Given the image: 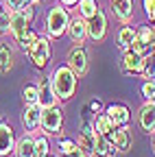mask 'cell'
<instances>
[{
    "instance_id": "obj_1",
    "label": "cell",
    "mask_w": 155,
    "mask_h": 157,
    "mask_svg": "<svg viewBox=\"0 0 155 157\" xmlns=\"http://www.w3.org/2000/svg\"><path fill=\"white\" fill-rule=\"evenodd\" d=\"M50 85H52L57 101H70L76 92V85H79V76L68 66H57L50 76Z\"/></svg>"
},
{
    "instance_id": "obj_2",
    "label": "cell",
    "mask_w": 155,
    "mask_h": 157,
    "mask_svg": "<svg viewBox=\"0 0 155 157\" xmlns=\"http://www.w3.org/2000/svg\"><path fill=\"white\" fill-rule=\"evenodd\" d=\"M70 20L72 17H70V11L66 7H61V5L50 7V11L46 15V33H48V37H52V39L64 37L68 33Z\"/></svg>"
},
{
    "instance_id": "obj_3",
    "label": "cell",
    "mask_w": 155,
    "mask_h": 157,
    "mask_svg": "<svg viewBox=\"0 0 155 157\" xmlns=\"http://www.w3.org/2000/svg\"><path fill=\"white\" fill-rule=\"evenodd\" d=\"M29 61L37 68V70H44L50 63V57H52V46H50V39L37 35V39L33 42V46L26 50Z\"/></svg>"
},
{
    "instance_id": "obj_4",
    "label": "cell",
    "mask_w": 155,
    "mask_h": 157,
    "mask_svg": "<svg viewBox=\"0 0 155 157\" xmlns=\"http://www.w3.org/2000/svg\"><path fill=\"white\" fill-rule=\"evenodd\" d=\"M64 127V109L61 107H46L42 109V131L48 135H59Z\"/></svg>"
},
{
    "instance_id": "obj_5",
    "label": "cell",
    "mask_w": 155,
    "mask_h": 157,
    "mask_svg": "<svg viewBox=\"0 0 155 157\" xmlns=\"http://www.w3.org/2000/svg\"><path fill=\"white\" fill-rule=\"evenodd\" d=\"M76 76H85L87 74V68H90V63H87V50L83 48V46H74L70 52H68V63H66Z\"/></svg>"
},
{
    "instance_id": "obj_6",
    "label": "cell",
    "mask_w": 155,
    "mask_h": 157,
    "mask_svg": "<svg viewBox=\"0 0 155 157\" xmlns=\"http://www.w3.org/2000/svg\"><path fill=\"white\" fill-rule=\"evenodd\" d=\"M87 22V37L92 42H103L105 35H107V15L99 9L94 17L85 20Z\"/></svg>"
},
{
    "instance_id": "obj_7",
    "label": "cell",
    "mask_w": 155,
    "mask_h": 157,
    "mask_svg": "<svg viewBox=\"0 0 155 157\" xmlns=\"http://www.w3.org/2000/svg\"><path fill=\"white\" fill-rule=\"evenodd\" d=\"M31 29V22L24 17L22 11H11L9 13V35L13 37V42H17V39H22Z\"/></svg>"
},
{
    "instance_id": "obj_8",
    "label": "cell",
    "mask_w": 155,
    "mask_h": 157,
    "mask_svg": "<svg viewBox=\"0 0 155 157\" xmlns=\"http://www.w3.org/2000/svg\"><path fill=\"white\" fill-rule=\"evenodd\" d=\"M22 127L26 129V133L40 131V127H42V107H40V105H26V107H24Z\"/></svg>"
},
{
    "instance_id": "obj_9",
    "label": "cell",
    "mask_w": 155,
    "mask_h": 157,
    "mask_svg": "<svg viewBox=\"0 0 155 157\" xmlns=\"http://www.w3.org/2000/svg\"><path fill=\"white\" fill-rule=\"evenodd\" d=\"M105 113L114 120L116 127H129V122H131V109H129L127 105H122V103H111V105H107V107H105Z\"/></svg>"
},
{
    "instance_id": "obj_10",
    "label": "cell",
    "mask_w": 155,
    "mask_h": 157,
    "mask_svg": "<svg viewBox=\"0 0 155 157\" xmlns=\"http://www.w3.org/2000/svg\"><path fill=\"white\" fill-rule=\"evenodd\" d=\"M68 37L72 39V44H76V46L85 44V39H87V22H85V20H83L81 15L70 20V26H68Z\"/></svg>"
},
{
    "instance_id": "obj_11",
    "label": "cell",
    "mask_w": 155,
    "mask_h": 157,
    "mask_svg": "<svg viewBox=\"0 0 155 157\" xmlns=\"http://www.w3.org/2000/svg\"><path fill=\"white\" fill-rule=\"evenodd\" d=\"M13 148H15V133L5 120H0V157H9Z\"/></svg>"
},
{
    "instance_id": "obj_12",
    "label": "cell",
    "mask_w": 155,
    "mask_h": 157,
    "mask_svg": "<svg viewBox=\"0 0 155 157\" xmlns=\"http://www.w3.org/2000/svg\"><path fill=\"white\" fill-rule=\"evenodd\" d=\"M138 124H140V129H142L144 133H149V135L155 131V105L144 103V105L140 107V111H138Z\"/></svg>"
},
{
    "instance_id": "obj_13",
    "label": "cell",
    "mask_w": 155,
    "mask_h": 157,
    "mask_svg": "<svg viewBox=\"0 0 155 157\" xmlns=\"http://www.w3.org/2000/svg\"><path fill=\"white\" fill-rule=\"evenodd\" d=\"M109 142L116 151H120V153H127L131 148V131L129 127H118L111 135H109Z\"/></svg>"
},
{
    "instance_id": "obj_14",
    "label": "cell",
    "mask_w": 155,
    "mask_h": 157,
    "mask_svg": "<svg viewBox=\"0 0 155 157\" xmlns=\"http://www.w3.org/2000/svg\"><path fill=\"white\" fill-rule=\"evenodd\" d=\"M37 90H40V101H37V105H40L42 109L57 105V96H55V92H52L50 78H42V81L37 83Z\"/></svg>"
},
{
    "instance_id": "obj_15",
    "label": "cell",
    "mask_w": 155,
    "mask_h": 157,
    "mask_svg": "<svg viewBox=\"0 0 155 157\" xmlns=\"http://www.w3.org/2000/svg\"><path fill=\"white\" fill-rule=\"evenodd\" d=\"M142 59L144 57H140V55H135V52H131V50H127V52H122V61H120V68H122V72L125 74H140L142 72Z\"/></svg>"
},
{
    "instance_id": "obj_16",
    "label": "cell",
    "mask_w": 155,
    "mask_h": 157,
    "mask_svg": "<svg viewBox=\"0 0 155 157\" xmlns=\"http://www.w3.org/2000/svg\"><path fill=\"white\" fill-rule=\"evenodd\" d=\"M111 11H114V15L118 17L122 24L131 22V17H133V0H114V2H111Z\"/></svg>"
},
{
    "instance_id": "obj_17",
    "label": "cell",
    "mask_w": 155,
    "mask_h": 157,
    "mask_svg": "<svg viewBox=\"0 0 155 157\" xmlns=\"http://www.w3.org/2000/svg\"><path fill=\"white\" fill-rule=\"evenodd\" d=\"M13 153L15 157H35V137L31 133H24L20 140H15Z\"/></svg>"
},
{
    "instance_id": "obj_18",
    "label": "cell",
    "mask_w": 155,
    "mask_h": 157,
    "mask_svg": "<svg viewBox=\"0 0 155 157\" xmlns=\"http://www.w3.org/2000/svg\"><path fill=\"white\" fill-rule=\"evenodd\" d=\"M92 124H94V131L99 133V135H105L107 140H109V135H111V133H114L116 129H118V127L114 124V120H111V118H109V116H107L105 111H103V113H96V116H94V122H92Z\"/></svg>"
},
{
    "instance_id": "obj_19",
    "label": "cell",
    "mask_w": 155,
    "mask_h": 157,
    "mask_svg": "<svg viewBox=\"0 0 155 157\" xmlns=\"http://www.w3.org/2000/svg\"><path fill=\"white\" fill-rule=\"evenodd\" d=\"M13 48L7 42H0V74H9L13 68Z\"/></svg>"
},
{
    "instance_id": "obj_20",
    "label": "cell",
    "mask_w": 155,
    "mask_h": 157,
    "mask_svg": "<svg viewBox=\"0 0 155 157\" xmlns=\"http://www.w3.org/2000/svg\"><path fill=\"white\" fill-rule=\"evenodd\" d=\"M114 153H116V148L111 146V142L105 135L96 133V137H94V157H111Z\"/></svg>"
},
{
    "instance_id": "obj_21",
    "label": "cell",
    "mask_w": 155,
    "mask_h": 157,
    "mask_svg": "<svg viewBox=\"0 0 155 157\" xmlns=\"http://www.w3.org/2000/svg\"><path fill=\"white\" fill-rule=\"evenodd\" d=\"M133 39H135V29L133 26H122L118 31V48L122 52H127L131 48V44H133Z\"/></svg>"
},
{
    "instance_id": "obj_22",
    "label": "cell",
    "mask_w": 155,
    "mask_h": 157,
    "mask_svg": "<svg viewBox=\"0 0 155 157\" xmlns=\"http://www.w3.org/2000/svg\"><path fill=\"white\" fill-rule=\"evenodd\" d=\"M79 15L83 20H90L96 15V11H99V0H79Z\"/></svg>"
},
{
    "instance_id": "obj_23",
    "label": "cell",
    "mask_w": 155,
    "mask_h": 157,
    "mask_svg": "<svg viewBox=\"0 0 155 157\" xmlns=\"http://www.w3.org/2000/svg\"><path fill=\"white\" fill-rule=\"evenodd\" d=\"M22 101H24V107L26 105H37V101H40V90H37V83H26L22 87Z\"/></svg>"
},
{
    "instance_id": "obj_24",
    "label": "cell",
    "mask_w": 155,
    "mask_h": 157,
    "mask_svg": "<svg viewBox=\"0 0 155 157\" xmlns=\"http://www.w3.org/2000/svg\"><path fill=\"white\" fill-rule=\"evenodd\" d=\"M142 78L146 81H155V57L153 55H146L142 59V72H140Z\"/></svg>"
},
{
    "instance_id": "obj_25",
    "label": "cell",
    "mask_w": 155,
    "mask_h": 157,
    "mask_svg": "<svg viewBox=\"0 0 155 157\" xmlns=\"http://www.w3.org/2000/svg\"><path fill=\"white\" fill-rule=\"evenodd\" d=\"M50 155V140L46 135L35 137V157H46Z\"/></svg>"
},
{
    "instance_id": "obj_26",
    "label": "cell",
    "mask_w": 155,
    "mask_h": 157,
    "mask_svg": "<svg viewBox=\"0 0 155 157\" xmlns=\"http://www.w3.org/2000/svg\"><path fill=\"white\" fill-rule=\"evenodd\" d=\"M140 94L144 98V103L155 105V81H144L142 87H140Z\"/></svg>"
},
{
    "instance_id": "obj_27",
    "label": "cell",
    "mask_w": 155,
    "mask_h": 157,
    "mask_svg": "<svg viewBox=\"0 0 155 157\" xmlns=\"http://www.w3.org/2000/svg\"><path fill=\"white\" fill-rule=\"evenodd\" d=\"M35 39H37V33H35L33 29H29V33H26L22 39H17L15 44H17V48H20V50H24V52H26V50L33 46V42H35Z\"/></svg>"
},
{
    "instance_id": "obj_28",
    "label": "cell",
    "mask_w": 155,
    "mask_h": 157,
    "mask_svg": "<svg viewBox=\"0 0 155 157\" xmlns=\"http://www.w3.org/2000/svg\"><path fill=\"white\" fill-rule=\"evenodd\" d=\"M76 148V140H72V137H59V153L66 157L68 153H72Z\"/></svg>"
},
{
    "instance_id": "obj_29",
    "label": "cell",
    "mask_w": 155,
    "mask_h": 157,
    "mask_svg": "<svg viewBox=\"0 0 155 157\" xmlns=\"http://www.w3.org/2000/svg\"><path fill=\"white\" fill-rule=\"evenodd\" d=\"M9 11H22L26 5H31V0H5Z\"/></svg>"
},
{
    "instance_id": "obj_30",
    "label": "cell",
    "mask_w": 155,
    "mask_h": 157,
    "mask_svg": "<svg viewBox=\"0 0 155 157\" xmlns=\"http://www.w3.org/2000/svg\"><path fill=\"white\" fill-rule=\"evenodd\" d=\"M9 9H5L0 13V35H9Z\"/></svg>"
},
{
    "instance_id": "obj_31",
    "label": "cell",
    "mask_w": 155,
    "mask_h": 157,
    "mask_svg": "<svg viewBox=\"0 0 155 157\" xmlns=\"http://www.w3.org/2000/svg\"><path fill=\"white\" fill-rule=\"evenodd\" d=\"M87 107H90V111H92L94 116H96V113H103V111H105V107H103V103L99 101V98H94V101H90V103H87Z\"/></svg>"
},
{
    "instance_id": "obj_32",
    "label": "cell",
    "mask_w": 155,
    "mask_h": 157,
    "mask_svg": "<svg viewBox=\"0 0 155 157\" xmlns=\"http://www.w3.org/2000/svg\"><path fill=\"white\" fill-rule=\"evenodd\" d=\"M35 9H37V7H33V5H26V7L22 9V13H24V17L29 20V22H31V24H33V20H35Z\"/></svg>"
},
{
    "instance_id": "obj_33",
    "label": "cell",
    "mask_w": 155,
    "mask_h": 157,
    "mask_svg": "<svg viewBox=\"0 0 155 157\" xmlns=\"http://www.w3.org/2000/svg\"><path fill=\"white\" fill-rule=\"evenodd\" d=\"M81 118H83V122H94V113L90 111V107H87V105L81 109Z\"/></svg>"
},
{
    "instance_id": "obj_34",
    "label": "cell",
    "mask_w": 155,
    "mask_h": 157,
    "mask_svg": "<svg viewBox=\"0 0 155 157\" xmlns=\"http://www.w3.org/2000/svg\"><path fill=\"white\" fill-rule=\"evenodd\" d=\"M66 157H90V155H87V153H83V151H81L79 146H76V148H74L72 153H68Z\"/></svg>"
},
{
    "instance_id": "obj_35",
    "label": "cell",
    "mask_w": 155,
    "mask_h": 157,
    "mask_svg": "<svg viewBox=\"0 0 155 157\" xmlns=\"http://www.w3.org/2000/svg\"><path fill=\"white\" fill-rule=\"evenodd\" d=\"M59 2H61V7L72 9V7H76V5H79V0H59Z\"/></svg>"
},
{
    "instance_id": "obj_36",
    "label": "cell",
    "mask_w": 155,
    "mask_h": 157,
    "mask_svg": "<svg viewBox=\"0 0 155 157\" xmlns=\"http://www.w3.org/2000/svg\"><path fill=\"white\" fill-rule=\"evenodd\" d=\"M146 15H149V20H151V24H155V2H153V7L146 11Z\"/></svg>"
},
{
    "instance_id": "obj_37",
    "label": "cell",
    "mask_w": 155,
    "mask_h": 157,
    "mask_svg": "<svg viewBox=\"0 0 155 157\" xmlns=\"http://www.w3.org/2000/svg\"><path fill=\"white\" fill-rule=\"evenodd\" d=\"M153 2H155V0H142V9H144V13L153 7Z\"/></svg>"
},
{
    "instance_id": "obj_38",
    "label": "cell",
    "mask_w": 155,
    "mask_h": 157,
    "mask_svg": "<svg viewBox=\"0 0 155 157\" xmlns=\"http://www.w3.org/2000/svg\"><path fill=\"white\" fill-rule=\"evenodd\" d=\"M151 148H153V153H155V131L151 133Z\"/></svg>"
},
{
    "instance_id": "obj_39",
    "label": "cell",
    "mask_w": 155,
    "mask_h": 157,
    "mask_svg": "<svg viewBox=\"0 0 155 157\" xmlns=\"http://www.w3.org/2000/svg\"><path fill=\"white\" fill-rule=\"evenodd\" d=\"M151 55L155 57V35H153V42H151Z\"/></svg>"
},
{
    "instance_id": "obj_40",
    "label": "cell",
    "mask_w": 155,
    "mask_h": 157,
    "mask_svg": "<svg viewBox=\"0 0 155 157\" xmlns=\"http://www.w3.org/2000/svg\"><path fill=\"white\" fill-rule=\"evenodd\" d=\"M40 2H42V0H31V5H33V7H37Z\"/></svg>"
},
{
    "instance_id": "obj_41",
    "label": "cell",
    "mask_w": 155,
    "mask_h": 157,
    "mask_svg": "<svg viewBox=\"0 0 155 157\" xmlns=\"http://www.w3.org/2000/svg\"><path fill=\"white\" fill-rule=\"evenodd\" d=\"M2 11H5V7H2V5H0V13H2Z\"/></svg>"
},
{
    "instance_id": "obj_42",
    "label": "cell",
    "mask_w": 155,
    "mask_h": 157,
    "mask_svg": "<svg viewBox=\"0 0 155 157\" xmlns=\"http://www.w3.org/2000/svg\"><path fill=\"white\" fill-rule=\"evenodd\" d=\"M46 157H55V155H46Z\"/></svg>"
},
{
    "instance_id": "obj_43",
    "label": "cell",
    "mask_w": 155,
    "mask_h": 157,
    "mask_svg": "<svg viewBox=\"0 0 155 157\" xmlns=\"http://www.w3.org/2000/svg\"><path fill=\"white\" fill-rule=\"evenodd\" d=\"M111 2H114V0H111Z\"/></svg>"
}]
</instances>
